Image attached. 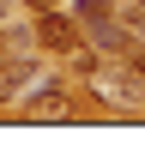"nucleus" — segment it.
I'll return each instance as SVG.
<instances>
[{
	"instance_id": "f257e3e1",
	"label": "nucleus",
	"mask_w": 145,
	"mask_h": 151,
	"mask_svg": "<svg viewBox=\"0 0 145 151\" xmlns=\"http://www.w3.org/2000/svg\"><path fill=\"white\" fill-rule=\"evenodd\" d=\"M91 85H97V97L115 103V109H139V103H145V85H139V73H133V67H121V73H103V67H97Z\"/></svg>"
},
{
	"instance_id": "f03ea898",
	"label": "nucleus",
	"mask_w": 145,
	"mask_h": 151,
	"mask_svg": "<svg viewBox=\"0 0 145 151\" xmlns=\"http://www.w3.org/2000/svg\"><path fill=\"white\" fill-rule=\"evenodd\" d=\"M36 42L55 48V55H72V48H85V30H79V18H72V12H42Z\"/></svg>"
},
{
	"instance_id": "7ed1b4c3",
	"label": "nucleus",
	"mask_w": 145,
	"mask_h": 151,
	"mask_svg": "<svg viewBox=\"0 0 145 151\" xmlns=\"http://www.w3.org/2000/svg\"><path fill=\"white\" fill-rule=\"evenodd\" d=\"M30 85H42V60H30L18 48L12 60H0V103H12V97H24Z\"/></svg>"
},
{
	"instance_id": "20e7f679",
	"label": "nucleus",
	"mask_w": 145,
	"mask_h": 151,
	"mask_svg": "<svg viewBox=\"0 0 145 151\" xmlns=\"http://www.w3.org/2000/svg\"><path fill=\"white\" fill-rule=\"evenodd\" d=\"M24 115L30 121H67L72 115V97L67 91H36V97H24Z\"/></svg>"
},
{
	"instance_id": "39448f33",
	"label": "nucleus",
	"mask_w": 145,
	"mask_h": 151,
	"mask_svg": "<svg viewBox=\"0 0 145 151\" xmlns=\"http://www.w3.org/2000/svg\"><path fill=\"white\" fill-rule=\"evenodd\" d=\"M121 24H127V30H133V36L145 42V0H139V6H127V12H121Z\"/></svg>"
},
{
	"instance_id": "423d86ee",
	"label": "nucleus",
	"mask_w": 145,
	"mask_h": 151,
	"mask_svg": "<svg viewBox=\"0 0 145 151\" xmlns=\"http://www.w3.org/2000/svg\"><path fill=\"white\" fill-rule=\"evenodd\" d=\"M24 6H36V12H48V0H24Z\"/></svg>"
},
{
	"instance_id": "0eeeda50",
	"label": "nucleus",
	"mask_w": 145,
	"mask_h": 151,
	"mask_svg": "<svg viewBox=\"0 0 145 151\" xmlns=\"http://www.w3.org/2000/svg\"><path fill=\"white\" fill-rule=\"evenodd\" d=\"M0 24H6V0H0Z\"/></svg>"
}]
</instances>
